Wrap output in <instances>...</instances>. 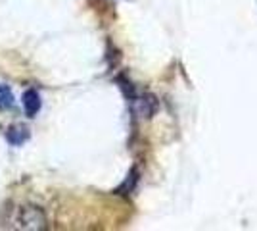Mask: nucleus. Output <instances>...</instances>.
Wrapping results in <instances>:
<instances>
[{
  "mask_svg": "<svg viewBox=\"0 0 257 231\" xmlns=\"http://www.w3.org/2000/svg\"><path fill=\"white\" fill-rule=\"evenodd\" d=\"M10 227L23 231H41L48 225L46 214L35 204H20L12 210L10 218H8Z\"/></svg>",
  "mask_w": 257,
  "mask_h": 231,
  "instance_id": "nucleus-1",
  "label": "nucleus"
},
{
  "mask_svg": "<svg viewBox=\"0 0 257 231\" xmlns=\"http://www.w3.org/2000/svg\"><path fill=\"white\" fill-rule=\"evenodd\" d=\"M22 102H23V110H25V114H27L29 118H35V116L39 114V110H41V106H43L41 95H39L37 89H27V91L23 93Z\"/></svg>",
  "mask_w": 257,
  "mask_h": 231,
  "instance_id": "nucleus-2",
  "label": "nucleus"
},
{
  "mask_svg": "<svg viewBox=\"0 0 257 231\" xmlns=\"http://www.w3.org/2000/svg\"><path fill=\"white\" fill-rule=\"evenodd\" d=\"M27 139H29V131H27L25 125H12L10 129H8V141H10V144L20 146V144H23Z\"/></svg>",
  "mask_w": 257,
  "mask_h": 231,
  "instance_id": "nucleus-3",
  "label": "nucleus"
},
{
  "mask_svg": "<svg viewBox=\"0 0 257 231\" xmlns=\"http://www.w3.org/2000/svg\"><path fill=\"white\" fill-rule=\"evenodd\" d=\"M14 102H16V99H14L12 89L6 83H0V110H10Z\"/></svg>",
  "mask_w": 257,
  "mask_h": 231,
  "instance_id": "nucleus-4",
  "label": "nucleus"
}]
</instances>
